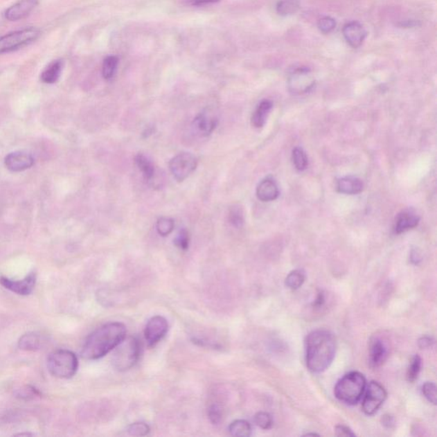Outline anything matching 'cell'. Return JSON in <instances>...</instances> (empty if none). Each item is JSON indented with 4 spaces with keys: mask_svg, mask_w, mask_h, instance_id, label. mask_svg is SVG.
Returning <instances> with one entry per match:
<instances>
[{
    "mask_svg": "<svg viewBox=\"0 0 437 437\" xmlns=\"http://www.w3.org/2000/svg\"><path fill=\"white\" fill-rule=\"evenodd\" d=\"M306 364L314 373L325 372L335 359L337 341L332 332L316 330L308 334L305 341Z\"/></svg>",
    "mask_w": 437,
    "mask_h": 437,
    "instance_id": "cell-1",
    "label": "cell"
},
{
    "mask_svg": "<svg viewBox=\"0 0 437 437\" xmlns=\"http://www.w3.org/2000/svg\"><path fill=\"white\" fill-rule=\"evenodd\" d=\"M127 329L122 323H108L91 334L84 344L82 356L86 359H98L116 348L126 339Z\"/></svg>",
    "mask_w": 437,
    "mask_h": 437,
    "instance_id": "cell-2",
    "label": "cell"
},
{
    "mask_svg": "<svg viewBox=\"0 0 437 437\" xmlns=\"http://www.w3.org/2000/svg\"><path fill=\"white\" fill-rule=\"evenodd\" d=\"M366 388L365 376L359 372H351L337 382L334 389V394L340 402L354 406L361 401Z\"/></svg>",
    "mask_w": 437,
    "mask_h": 437,
    "instance_id": "cell-3",
    "label": "cell"
},
{
    "mask_svg": "<svg viewBox=\"0 0 437 437\" xmlns=\"http://www.w3.org/2000/svg\"><path fill=\"white\" fill-rule=\"evenodd\" d=\"M79 362L72 351L58 350L51 353L47 359V367L51 375L68 380L75 375Z\"/></svg>",
    "mask_w": 437,
    "mask_h": 437,
    "instance_id": "cell-4",
    "label": "cell"
},
{
    "mask_svg": "<svg viewBox=\"0 0 437 437\" xmlns=\"http://www.w3.org/2000/svg\"><path fill=\"white\" fill-rule=\"evenodd\" d=\"M112 357L113 366L121 372L130 370L138 362L141 354V341L136 337L125 339L117 346Z\"/></svg>",
    "mask_w": 437,
    "mask_h": 437,
    "instance_id": "cell-5",
    "label": "cell"
},
{
    "mask_svg": "<svg viewBox=\"0 0 437 437\" xmlns=\"http://www.w3.org/2000/svg\"><path fill=\"white\" fill-rule=\"evenodd\" d=\"M42 35L39 29L28 28L0 37V55L12 53L36 42Z\"/></svg>",
    "mask_w": 437,
    "mask_h": 437,
    "instance_id": "cell-6",
    "label": "cell"
},
{
    "mask_svg": "<svg viewBox=\"0 0 437 437\" xmlns=\"http://www.w3.org/2000/svg\"><path fill=\"white\" fill-rule=\"evenodd\" d=\"M168 165L176 181L182 182L196 170L197 158L192 153L183 152L172 158Z\"/></svg>",
    "mask_w": 437,
    "mask_h": 437,
    "instance_id": "cell-7",
    "label": "cell"
},
{
    "mask_svg": "<svg viewBox=\"0 0 437 437\" xmlns=\"http://www.w3.org/2000/svg\"><path fill=\"white\" fill-rule=\"evenodd\" d=\"M387 398V392L380 383L372 381L366 388L362 410L368 416L375 414Z\"/></svg>",
    "mask_w": 437,
    "mask_h": 437,
    "instance_id": "cell-8",
    "label": "cell"
},
{
    "mask_svg": "<svg viewBox=\"0 0 437 437\" xmlns=\"http://www.w3.org/2000/svg\"><path fill=\"white\" fill-rule=\"evenodd\" d=\"M168 330V323L163 316H155L150 319L145 326V337L150 347L156 344L163 339Z\"/></svg>",
    "mask_w": 437,
    "mask_h": 437,
    "instance_id": "cell-9",
    "label": "cell"
},
{
    "mask_svg": "<svg viewBox=\"0 0 437 437\" xmlns=\"http://www.w3.org/2000/svg\"><path fill=\"white\" fill-rule=\"evenodd\" d=\"M36 274L35 271L29 274L23 280H15L9 278L0 277V285L8 291L20 296H28L34 291L36 285Z\"/></svg>",
    "mask_w": 437,
    "mask_h": 437,
    "instance_id": "cell-10",
    "label": "cell"
},
{
    "mask_svg": "<svg viewBox=\"0 0 437 437\" xmlns=\"http://www.w3.org/2000/svg\"><path fill=\"white\" fill-rule=\"evenodd\" d=\"M314 85V80L307 68L296 69L289 75V88L293 93H307Z\"/></svg>",
    "mask_w": 437,
    "mask_h": 437,
    "instance_id": "cell-11",
    "label": "cell"
},
{
    "mask_svg": "<svg viewBox=\"0 0 437 437\" xmlns=\"http://www.w3.org/2000/svg\"><path fill=\"white\" fill-rule=\"evenodd\" d=\"M38 5L39 0H19L6 9L3 16L10 21L23 20L34 12Z\"/></svg>",
    "mask_w": 437,
    "mask_h": 437,
    "instance_id": "cell-12",
    "label": "cell"
},
{
    "mask_svg": "<svg viewBox=\"0 0 437 437\" xmlns=\"http://www.w3.org/2000/svg\"><path fill=\"white\" fill-rule=\"evenodd\" d=\"M34 157L27 152H15L8 154L5 158L7 170L12 172H23L34 166Z\"/></svg>",
    "mask_w": 437,
    "mask_h": 437,
    "instance_id": "cell-13",
    "label": "cell"
},
{
    "mask_svg": "<svg viewBox=\"0 0 437 437\" xmlns=\"http://www.w3.org/2000/svg\"><path fill=\"white\" fill-rule=\"evenodd\" d=\"M343 35L348 45L353 48H358L366 39V31L358 21H351L344 26Z\"/></svg>",
    "mask_w": 437,
    "mask_h": 437,
    "instance_id": "cell-14",
    "label": "cell"
},
{
    "mask_svg": "<svg viewBox=\"0 0 437 437\" xmlns=\"http://www.w3.org/2000/svg\"><path fill=\"white\" fill-rule=\"evenodd\" d=\"M218 125V120L214 114L205 112L199 114L194 119L193 127L202 136L211 135Z\"/></svg>",
    "mask_w": 437,
    "mask_h": 437,
    "instance_id": "cell-15",
    "label": "cell"
},
{
    "mask_svg": "<svg viewBox=\"0 0 437 437\" xmlns=\"http://www.w3.org/2000/svg\"><path fill=\"white\" fill-rule=\"evenodd\" d=\"M388 350L386 345L380 339H374L371 341L369 362L373 368L380 366L386 361Z\"/></svg>",
    "mask_w": 437,
    "mask_h": 437,
    "instance_id": "cell-16",
    "label": "cell"
},
{
    "mask_svg": "<svg viewBox=\"0 0 437 437\" xmlns=\"http://www.w3.org/2000/svg\"><path fill=\"white\" fill-rule=\"evenodd\" d=\"M256 195L260 201L271 202L277 199L280 190L273 179L267 178L257 186Z\"/></svg>",
    "mask_w": 437,
    "mask_h": 437,
    "instance_id": "cell-17",
    "label": "cell"
},
{
    "mask_svg": "<svg viewBox=\"0 0 437 437\" xmlns=\"http://www.w3.org/2000/svg\"><path fill=\"white\" fill-rule=\"evenodd\" d=\"M420 222V217L413 211H405L399 214L395 220V233L400 234L414 229Z\"/></svg>",
    "mask_w": 437,
    "mask_h": 437,
    "instance_id": "cell-18",
    "label": "cell"
},
{
    "mask_svg": "<svg viewBox=\"0 0 437 437\" xmlns=\"http://www.w3.org/2000/svg\"><path fill=\"white\" fill-rule=\"evenodd\" d=\"M62 69H64V61L61 60L53 61L44 69L40 75V80L43 83L50 84V85L55 84L60 80Z\"/></svg>",
    "mask_w": 437,
    "mask_h": 437,
    "instance_id": "cell-19",
    "label": "cell"
},
{
    "mask_svg": "<svg viewBox=\"0 0 437 437\" xmlns=\"http://www.w3.org/2000/svg\"><path fill=\"white\" fill-rule=\"evenodd\" d=\"M363 182L359 178L348 176L341 178L337 182V190L340 193L347 195H356L361 193L363 190Z\"/></svg>",
    "mask_w": 437,
    "mask_h": 437,
    "instance_id": "cell-20",
    "label": "cell"
},
{
    "mask_svg": "<svg viewBox=\"0 0 437 437\" xmlns=\"http://www.w3.org/2000/svg\"><path fill=\"white\" fill-rule=\"evenodd\" d=\"M273 108V102L269 100H263L260 102L258 107L252 116V125L256 128L262 127L266 123L268 115Z\"/></svg>",
    "mask_w": 437,
    "mask_h": 437,
    "instance_id": "cell-21",
    "label": "cell"
},
{
    "mask_svg": "<svg viewBox=\"0 0 437 437\" xmlns=\"http://www.w3.org/2000/svg\"><path fill=\"white\" fill-rule=\"evenodd\" d=\"M42 345V339L39 334L35 332H28L21 337L18 341V347L20 350L24 351H37L39 350Z\"/></svg>",
    "mask_w": 437,
    "mask_h": 437,
    "instance_id": "cell-22",
    "label": "cell"
},
{
    "mask_svg": "<svg viewBox=\"0 0 437 437\" xmlns=\"http://www.w3.org/2000/svg\"><path fill=\"white\" fill-rule=\"evenodd\" d=\"M135 163L145 181H149L152 179L154 175H155V168L148 158L143 154H138L135 157Z\"/></svg>",
    "mask_w": 437,
    "mask_h": 437,
    "instance_id": "cell-23",
    "label": "cell"
},
{
    "mask_svg": "<svg viewBox=\"0 0 437 437\" xmlns=\"http://www.w3.org/2000/svg\"><path fill=\"white\" fill-rule=\"evenodd\" d=\"M229 431L234 436H249L251 435V425L246 420H236L230 425Z\"/></svg>",
    "mask_w": 437,
    "mask_h": 437,
    "instance_id": "cell-24",
    "label": "cell"
},
{
    "mask_svg": "<svg viewBox=\"0 0 437 437\" xmlns=\"http://www.w3.org/2000/svg\"><path fill=\"white\" fill-rule=\"evenodd\" d=\"M305 282V274L303 271L295 270L289 273L285 278V285L292 291L302 287Z\"/></svg>",
    "mask_w": 437,
    "mask_h": 437,
    "instance_id": "cell-25",
    "label": "cell"
},
{
    "mask_svg": "<svg viewBox=\"0 0 437 437\" xmlns=\"http://www.w3.org/2000/svg\"><path fill=\"white\" fill-rule=\"evenodd\" d=\"M298 0H281L277 6V12L280 16H289L299 10Z\"/></svg>",
    "mask_w": 437,
    "mask_h": 437,
    "instance_id": "cell-26",
    "label": "cell"
},
{
    "mask_svg": "<svg viewBox=\"0 0 437 437\" xmlns=\"http://www.w3.org/2000/svg\"><path fill=\"white\" fill-rule=\"evenodd\" d=\"M118 58L115 56L106 57L102 62V73L105 80L112 79L115 75L117 66H118Z\"/></svg>",
    "mask_w": 437,
    "mask_h": 437,
    "instance_id": "cell-27",
    "label": "cell"
},
{
    "mask_svg": "<svg viewBox=\"0 0 437 437\" xmlns=\"http://www.w3.org/2000/svg\"><path fill=\"white\" fill-rule=\"evenodd\" d=\"M422 366V359L420 355H415L411 362V364L407 370V378L410 383L418 380V375H420Z\"/></svg>",
    "mask_w": 437,
    "mask_h": 437,
    "instance_id": "cell-28",
    "label": "cell"
},
{
    "mask_svg": "<svg viewBox=\"0 0 437 437\" xmlns=\"http://www.w3.org/2000/svg\"><path fill=\"white\" fill-rule=\"evenodd\" d=\"M293 163L298 171L306 170L308 164L306 153L302 148H295L292 152Z\"/></svg>",
    "mask_w": 437,
    "mask_h": 437,
    "instance_id": "cell-29",
    "label": "cell"
},
{
    "mask_svg": "<svg viewBox=\"0 0 437 437\" xmlns=\"http://www.w3.org/2000/svg\"><path fill=\"white\" fill-rule=\"evenodd\" d=\"M175 229L174 220L168 217L160 218L157 222V233L161 236L166 237L170 235Z\"/></svg>",
    "mask_w": 437,
    "mask_h": 437,
    "instance_id": "cell-30",
    "label": "cell"
},
{
    "mask_svg": "<svg viewBox=\"0 0 437 437\" xmlns=\"http://www.w3.org/2000/svg\"><path fill=\"white\" fill-rule=\"evenodd\" d=\"M229 222L236 229H240L244 225L243 211L238 205H235V206L230 208Z\"/></svg>",
    "mask_w": 437,
    "mask_h": 437,
    "instance_id": "cell-31",
    "label": "cell"
},
{
    "mask_svg": "<svg viewBox=\"0 0 437 437\" xmlns=\"http://www.w3.org/2000/svg\"><path fill=\"white\" fill-rule=\"evenodd\" d=\"M38 396H40V392L38 389L33 386H29V385L18 389L17 392V398L26 400V401L35 399V398H38Z\"/></svg>",
    "mask_w": 437,
    "mask_h": 437,
    "instance_id": "cell-32",
    "label": "cell"
},
{
    "mask_svg": "<svg viewBox=\"0 0 437 437\" xmlns=\"http://www.w3.org/2000/svg\"><path fill=\"white\" fill-rule=\"evenodd\" d=\"M150 429L145 423L132 424L127 429L128 434L134 436H145L149 434Z\"/></svg>",
    "mask_w": 437,
    "mask_h": 437,
    "instance_id": "cell-33",
    "label": "cell"
},
{
    "mask_svg": "<svg viewBox=\"0 0 437 437\" xmlns=\"http://www.w3.org/2000/svg\"><path fill=\"white\" fill-rule=\"evenodd\" d=\"M176 247H178L181 251H186L189 248L190 244V236L189 233L186 229L179 231L177 237L175 238L174 241Z\"/></svg>",
    "mask_w": 437,
    "mask_h": 437,
    "instance_id": "cell-34",
    "label": "cell"
},
{
    "mask_svg": "<svg viewBox=\"0 0 437 437\" xmlns=\"http://www.w3.org/2000/svg\"><path fill=\"white\" fill-rule=\"evenodd\" d=\"M422 392H423V395L425 398L428 400V401L433 404V405H436V386L434 383H431V382H426V383L422 387Z\"/></svg>",
    "mask_w": 437,
    "mask_h": 437,
    "instance_id": "cell-35",
    "label": "cell"
},
{
    "mask_svg": "<svg viewBox=\"0 0 437 437\" xmlns=\"http://www.w3.org/2000/svg\"><path fill=\"white\" fill-rule=\"evenodd\" d=\"M255 422L260 429H268L273 425V418L269 413L260 412L256 415Z\"/></svg>",
    "mask_w": 437,
    "mask_h": 437,
    "instance_id": "cell-36",
    "label": "cell"
},
{
    "mask_svg": "<svg viewBox=\"0 0 437 437\" xmlns=\"http://www.w3.org/2000/svg\"><path fill=\"white\" fill-rule=\"evenodd\" d=\"M318 28L324 34H328V33L332 32L336 28V21L330 17H323L319 21Z\"/></svg>",
    "mask_w": 437,
    "mask_h": 437,
    "instance_id": "cell-37",
    "label": "cell"
},
{
    "mask_svg": "<svg viewBox=\"0 0 437 437\" xmlns=\"http://www.w3.org/2000/svg\"><path fill=\"white\" fill-rule=\"evenodd\" d=\"M209 420L212 424L218 425L222 418V409L218 405H212L208 411Z\"/></svg>",
    "mask_w": 437,
    "mask_h": 437,
    "instance_id": "cell-38",
    "label": "cell"
},
{
    "mask_svg": "<svg viewBox=\"0 0 437 437\" xmlns=\"http://www.w3.org/2000/svg\"><path fill=\"white\" fill-rule=\"evenodd\" d=\"M335 435L337 436H355L354 432L347 426L337 425L335 428Z\"/></svg>",
    "mask_w": 437,
    "mask_h": 437,
    "instance_id": "cell-39",
    "label": "cell"
},
{
    "mask_svg": "<svg viewBox=\"0 0 437 437\" xmlns=\"http://www.w3.org/2000/svg\"><path fill=\"white\" fill-rule=\"evenodd\" d=\"M433 344H434V339L431 337L425 336L418 340V347L420 348H428L431 347Z\"/></svg>",
    "mask_w": 437,
    "mask_h": 437,
    "instance_id": "cell-40",
    "label": "cell"
},
{
    "mask_svg": "<svg viewBox=\"0 0 437 437\" xmlns=\"http://www.w3.org/2000/svg\"><path fill=\"white\" fill-rule=\"evenodd\" d=\"M219 1L220 0H189V3L193 6H203L218 3Z\"/></svg>",
    "mask_w": 437,
    "mask_h": 437,
    "instance_id": "cell-41",
    "label": "cell"
},
{
    "mask_svg": "<svg viewBox=\"0 0 437 437\" xmlns=\"http://www.w3.org/2000/svg\"><path fill=\"white\" fill-rule=\"evenodd\" d=\"M382 425L388 429L392 428L393 426L395 425L394 418H393L391 415H384V416L382 418Z\"/></svg>",
    "mask_w": 437,
    "mask_h": 437,
    "instance_id": "cell-42",
    "label": "cell"
},
{
    "mask_svg": "<svg viewBox=\"0 0 437 437\" xmlns=\"http://www.w3.org/2000/svg\"><path fill=\"white\" fill-rule=\"evenodd\" d=\"M410 259L411 262H412L413 264H418L420 262L421 257L416 251H413L412 253H411Z\"/></svg>",
    "mask_w": 437,
    "mask_h": 437,
    "instance_id": "cell-43",
    "label": "cell"
},
{
    "mask_svg": "<svg viewBox=\"0 0 437 437\" xmlns=\"http://www.w3.org/2000/svg\"><path fill=\"white\" fill-rule=\"evenodd\" d=\"M325 302V297L322 293L319 294L317 299H316L314 305L316 307H321L323 303Z\"/></svg>",
    "mask_w": 437,
    "mask_h": 437,
    "instance_id": "cell-44",
    "label": "cell"
},
{
    "mask_svg": "<svg viewBox=\"0 0 437 437\" xmlns=\"http://www.w3.org/2000/svg\"><path fill=\"white\" fill-rule=\"evenodd\" d=\"M305 436H319V435L316 434V433H307V434Z\"/></svg>",
    "mask_w": 437,
    "mask_h": 437,
    "instance_id": "cell-45",
    "label": "cell"
}]
</instances>
